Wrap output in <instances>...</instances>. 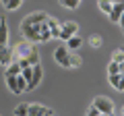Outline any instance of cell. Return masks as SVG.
Segmentation results:
<instances>
[{"instance_id": "cell-32", "label": "cell", "mask_w": 124, "mask_h": 116, "mask_svg": "<svg viewBox=\"0 0 124 116\" xmlns=\"http://www.w3.org/2000/svg\"><path fill=\"white\" fill-rule=\"evenodd\" d=\"M122 116H124V106H122Z\"/></svg>"}, {"instance_id": "cell-5", "label": "cell", "mask_w": 124, "mask_h": 116, "mask_svg": "<svg viewBox=\"0 0 124 116\" xmlns=\"http://www.w3.org/2000/svg\"><path fill=\"white\" fill-rule=\"evenodd\" d=\"M41 79H44V68H41V64L31 66V79H29V83H27V91L35 89L37 85L41 83Z\"/></svg>"}, {"instance_id": "cell-18", "label": "cell", "mask_w": 124, "mask_h": 116, "mask_svg": "<svg viewBox=\"0 0 124 116\" xmlns=\"http://www.w3.org/2000/svg\"><path fill=\"white\" fill-rule=\"evenodd\" d=\"M64 8H68V10H77L79 8V4H81V0H58Z\"/></svg>"}, {"instance_id": "cell-23", "label": "cell", "mask_w": 124, "mask_h": 116, "mask_svg": "<svg viewBox=\"0 0 124 116\" xmlns=\"http://www.w3.org/2000/svg\"><path fill=\"white\" fill-rule=\"evenodd\" d=\"M108 75H120V64H116V62L110 60V64H108Z\"/></svg>"}, {"instance_id": "cell-6", "label": "cell", "mask_w": 124, "mask_h": 116, "mask_svg": "<svg viewBox=\"0 0 124 116\" xmlns=\"http://www.w3.org/2000/svg\"><path fill=\"white\" fill-rule=\"evenodd\" d=\"M68 50H66V46H60V48H56L54 50V60H56L60 66H64V68H68Z\"/></svg>"}, {"instance_id": "cell-12", "label": "cell", "mask_w": 124, "mask_h": 116, "mask_svg": "<svg viewBox=\"0 0 124 116\" xmlns=\"http://www.w3.org/2000/svg\"><path fill=\"white\" fill-rule=\"evenodd\" d=\"M81 46H83V40H81L79 35H72L70 40H66V50L68 52H77Z\"/></svg>"}, {"instance_id": "cell-31", "label": "cell", "mask_w": 124, "mask_h": 116, "mask_svg": "<svg viewBox=\"0 0 124 116\" xmlns=\"http://www.w3.org/2000/svg\"><path fill=\"white\" fill-rule=\"evenodd\" d=\"M99 116H114V114H99Z\"/></svg>"}, {"instance_id": "cell-13", "label": "cell", "mask_w": 124, "mask_h": 116, "mask_svg": "<svg viewBox=\"0 0 124 116\" xmlns=\"http://www.w3.org/2000/svg\"><path fill=\"white\" fill-rule=\"evenodd\" d=\"M21 75V66H19V62L17 60H13V62L6 66V71H4V77H19Z\"/></svg>"}, {"instance_id": "cell-19", "label": "cell", "mask_w": 124, "mask_h": 116, "mask_svg": "<svg viewBox=\"0 0 124 116\" xmlns=\"http://www.w3.org/2000/svg\"><path fill=\"white\" fill-rule=\"evenodd\" d=\"M6 87L10 89V93H17V77H4Z\"/></svg>"}, {"instance_id": "cell-1", "label": "cell", "mask_w": 124, "mask_h": 116, "mask_svg": "<svg viewBox=\"0 0 124 116\" xmlns=\"http://www.w3.org/2000/svg\"><path fill=\"white\" fill-rule=\"evenodd\" d=\"M46 19H48V13L46 10H35V13L27 15L21 21V27H19L23 41H29L33 46L39 44L41 41V27H44Z\"/></svg>"}, {"instance_id": "cell-28", "label": "cell", "mask_w": 124, "mask_h": 116, "mask_svg": "<svg viewBox=\"0 0 124 116\" xmlns=\"http://www.w3.org/2000/svg\"><path fill=\"white\" fill-rule=\"evenodd\" d=\"M120 75H122V77H124V62H122V64H120Z\"/></svg>"}, {"instance_id": "cell-2", "label": "cell", "mask_w": 124, "mask_h": 116, "mask_svg": "<svg viewBox=\"0 0 124 116\" xmlns=\"http://www.w3.org/2000/svg\"><path fill=\"white\" fill-rule=\"evenodd\" d=\"M93 108H97L99 114H114V102L106 95H97V98H93Z\"/></svg>"}, {"instance_id": "cell-33", "label": "cell", "mask_w": 124, "mask_h": 116, "mask_svg": "<svg viewBox=\"0 0 124 116\" xmlns=\"http://www.w3.org/2000/svg\"><path fill=\"white\" fill-rule=\"evenodd\" d=\"M120 50H122V54H124V48H120Z\"/></svg>"}, {"instance_id": "cell-9", "label": "cell", "mask_w": 124, "mask_h": 116, "mask_svg": "<svg viewBox=\"0 0 124 116\" xmlns=\"http://www.w3.org/2000/svg\"><path fill=\"white\" fill-rule=\"evenodd\" d=\"M0 46H8V25H6V17H0Z\"/></svg>"}, {"instance_id": "cell-3", "label": "cell", "mask_w": 124, "mask_h": 116, "mask_svg": "<svg viewBox=\"0 0 124 116\" xmlns=\"http://www.w3.org/2000/svg\"><path fill=\"white\" fill-rule=\"evenodd\" d=\"M35 50V46L29 44V41H21V44H17L13 48V60H21V58H29V54Z\"/></svg>"}, {"instance_id": "cell-20", "label": "cell", "mask_w": 124, "mask_h": 116, "mask_svg": "<svg viewBox=\"0 0 124 116\" xmlns=\"http://www.w3.org/2000/svg\"><path fill=\"white\" fill-rule=\"evenodd\" d=\"M27 108H29V104H17L15 116H27Z\"/></svg>"}, {"instance_id": "cell-17", "label": "cell", "mask_w": 124, "mask_h": 116, "mask_svg": "<svg viewBox=\"0 0 124 116\" xmlns=\"http://www.w3.org/2000/svg\"><path fill=\"white\" fill-rule=\"evenodd\" d=\"M97 6H99V10H101V13L110 15V13H112V6H114V2H112V0H97Z\"/></svg>"}, {"instance_id": "cell-4", "label": "cell", "mask_w": 124, "mask_h": 116, "mask_svg": "<svg viewBox=\"0 0 124 116\" xmlns=\"http://www.w3.org/2000/svg\"><path fill=\"white\" fill-rule=\"evenodd\" d=\"M72 35H79V23H75V21H64L60 25V37L58 40H70Z\"/></svg>"}, {"instance_id": "cell-11", "label": "cell", "mask_w": 124, "mask_h": 116, "mask_svg": "<svg viewBox=\"0 0 124 116\" xmlns=\"http://www.w3.org/2000/svg\"><path fill=\"white\" fill-rule=\"evenodd\" d=\"M108 81L116 91H124V77L122 75H108Z\"/></svg>"}, {"instance_id": "cell-34", "label": "cell", "mask_w": 124, "mask_h": 116, "mask_svg": "<svg viewBox=\"0 0 124 116\" xmlns=\"http://www.w3.org/2000/svg\"><path fill=\"white\" fill-rule=\"evenodd\" d=\"M0 116H2V114H0Z\"/></svg>"}, {"instance_id": "cell-21", "label": "cell", "mask_w": 124, "mask_h": 116, "mask_svg": "<svg viewBox=\"0 0 124 116\" xmlns=\"http://www.w3.org/2000/svg\"><path fill=\"white\" fill-rule=\"evenodd\" d=\"M21 2H23V0H8L4 8L6 10H19V8H21Z\"/></svg>"}, {"instance_id": "cell-29", "label": "cell", "mask_w": 124, "mask_h": 116, "mask_svg": "<svg viewBox=\"0 0 124 116\" xmlns=\"http://www.w3.org/2000/svg\"><path fill=\"white\" fill-rule=\"evenodd\" d=\"M46 116H54V114H52V110H50V108H48V112H46Z\"/></svg>"}, {"instance_id": "cell-22", "label": "cell", "mask_w": 124, "mask_h": 116, "mask_svg": "<svg viewBox=\"0 0 124 116\" xmlns=\"http://www.w3.org/2000/svg\"><path fill=\"white\" fill-rule=\"evenodd\" d=\"M112 62H116V64H122V62H124V54H122V50H116V52L112 54Z\"/></svg>"}, {"instance_id": "cell-8", "label": "cell", "mask_w": 124, "mask_h": 116, "mask_svg": "<svg viewBox=\"0 0 124 116\" xmlns=\"http://www.w3.org/2000/svg\"><path fill=\"white\" fill-rule=\"evenodd\" d=\"M46 25H48V29H50V35H52V40H58V37H60V23H58L54 17H50V15H48V19H46Z\"/></svg>"}, {"instance_id": "cell-24", "label": "cell", "mask_w": 124, "mask_h": 116, "mask_svg": "<svg viewBox=\"0 0 124 116\" xmlns=\"http://www.w3.org/2000/svg\"><path fill=\"white\" fill-rule=\"evenodd\" d=\"M21 77L29 83V79H31V66H27V68H21Z\"/></svg>"}, {"instance_id": "cell-7", "label": "cell", "mask_w": 124, "mask_h": 116, "mask_svg": "<svg viewBox=\"0 0 124 116\" xmlns=\"http://www.w3.org/2000/svg\"><path fill=\"white\" fill-rule=\"evenodd\" d=\"M13 62V48L10 46H0V66H8Z\"/></svg>"}, {"instance_id": "cell-16", "label": "cell", "mask_w": 124, "mask_h": 116, "mask_svg": "<svg viewBox=\"0 0 124 116\" xmlns=\"http://www.w3.org/2000/svg\"><path fill=\"white\" fill-rule=\"evenodd\" d=\"M89 46H91V48H101L103 37L99 35V33H91V35H89Z\"/></svg>"}, {"instance_id": "cell-26", "label": "cell", "mask_w": 124, "mask_h": 116, "mask_svg": "<svg viewBox=\"0 0 124 116\" xmlns=\"http://www.w3.org/2000/svg\"><path fill=\"white\" fill-rule=\"evenodd\" d=\"M118 23L122 25V29H124V10H122V17H120V21H118Z\"/></svg>"}, {"instance_id": "cell-27", "label": "cell", "mask_w": 124, "mask_h": 116, "mask_svg": "<svg viewBox=\"0 0 124 116\" xmlns=\"http://www.w3.org/2000/svg\"><path fill=\"white\" fill-rule=\"evenodd\" d=\"M114 4H120V6H124V0H112Z\"/></svg>"}, {"instance_id": "cell-10", "label": "cell", "mask_w": 124, "mask_h": 116, "mask_svg": "<svg viewBox=\"0 0 124 116\" xmlns=\"http://www.w3.org/2000/svg\"><path fill=\"white\" fill-rule=\"evenodd\" d=\"M46 112H48V108L41 104H29V108H27V116H46Z\"/></svg>"}, {"instance_id": "cell-14", "label": "cell", "mask_w": 124, "mask_h": 116, "mask_svg": "<svg viewBox=\"0 0 124 116\" xmlns=\"http://www.w3.org/2000/svg\"><path fill=\"white\" fill-rule=\"evenodd\" d=\"M122 10H124V6L114 4V6H112V13L108 15V17H110V21H112V23H118V21H120V17H122Z\"/></svg>"}, {"instance_id": "cell-25", "label": "cell", "mask_w": 124, "mask_h": 116, "mask_svg": "<svg viewBox=\"0 0 124 116\" xmlns=\"http://www.w3.org/2000/svg\"><path fill=\"white\" fill-rule=\"evenodd\" d=\"M85 116H99V112H97V108L89 106V108H87V114H85Z\"/></svg>"}, {"instance_id": "cell-30", "label": "cell", "mask_w": 124, "mask_h": 116, "mask_svg": "<svg viewBox=\"0 0 124 116\" xmlns=\"http://www.w3.org/2000/svg\"><path fill=\"white\" fill-rule=\"evenodd\" d=\"M0 2H2V6H6V2H8V0H0Z\"/></svg>"}, {"instance_id": "cell-15", "label": "cell", "mask_w": 124, "mask_h": 116, "mask_svg": "<svg viewBox=\"0 0 124 116\" xmlns=\"http://www.w3.org/2000/svg\"><path fill=\"white\" fill-rule=\"evenodd\" d=\"M81 64H83V58L79 54H75V52L68 54V68H79Z\"/></svg>"}]
</instances>
